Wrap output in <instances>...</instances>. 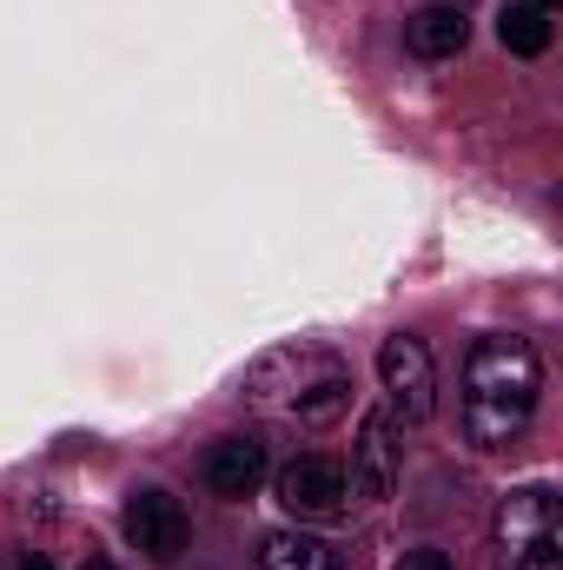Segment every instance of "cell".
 <instances>
[{"label":"cell","mask_w":563,"mask_h":570,"mask_svg":"<svg viewBox=\"0 0 563 570\" xmlns=\"http://www.w3.org/2000/svg\"><path fill=\"white\" fill-rule=\"evenodd\" d=\"M13 570H53V558H40V551H20V558H13Z\"/></svg>","instance_id":"4fadbf2b"},{"label":"cell","mask_w":563,"mask_h":570,"mask_svg":"<svg viewBox=\"0 0 563 570\" xmlns=\"http://www.w3.org/2000/svg\"><path fill=\"white\" fill-rule=\"evenodd\" d=\"M497 570H563V518L557 484H517L497 504Z\"/></svg>","instance_id":"3957f363"},{"label":"cell","mask_w":563,"mask_h":570,"mask_svg":"<svg viewBox=\"0 0 563 570\" xmlns=\"http://www.w3.org/2000/svg\"><path fill=\"white\" fill-rule=\"evenodd\" d=\"M206 484L219 491V498H253L266 478H273V451H266V438L259 431H226V438H213L206 444Z\"/></svg>","instance_id":"ba28073f"},{"label":"cell","mask_w":563,"mask_h":570,"mask_svg":"<svg viewBox=\"0 0 563 570\" xmlns=\"http://www.w3.org/2000/svg\"><path fill=\"white\" fill-rule=\"evenodd\" d=\"M239 399L305 431H325L352 405V365L338 352H325V345H273L266 358L246 365Z\"/></svg>","instance_id":"7a4b0ae2"},{"label":"cell","mask_w":563,"mask_h":570,"mask_svg":"<svg viewBox=\"0 0 563 570\" xmlns=\"http://www.w3.org/2000/svg\"><path fill=\"white\" fill-rule=\"evenodd\" d=\"M259 570H345V558L312 531H273L259 544Z\"/></svg>","instance_id":"30bf717a"},{"label":"cell","mask_w":563,"mask_h":570,"mask_svg":"<svg viewBox=\"0 0 563 570\" xmlns=\"http://www.w3.org/2000/svg\"><path fill=\"white\" fill-rule=\"evenodd\" d=\"M378 385H385V412L405 419V425H424L437 412V365L424 352V338L412 332H392L378 345Z\"/></svg>","instance_id":"277c9868"},{"label":"cell","mask_w":563,"mask_h":570,"mask_svg":"<svg viewBox=\"0 0 563 570\" xmlns=\"http://www.w3.org/2000/svg\"><path fill=\"white\" fill-rule=\"evenodd\" d=\"M352 498L385 504L398 491V419L392 412H365L358 419V444H352V471H345Z\"/></svg>","instance_id":"52a82bcc"},{"label":"cell","mask_w":563,"mask_h":570,"mask_svg":"<svg viewBox=\"0 0 563 570\" xmlns=\"http://www.w3.org/2000/svg\"><path fill=\"white\" fill-rule=\"evenodd\" d=\"M531 7H544V13H551V7H557V0H531Z\"/></svg>","instance_id":"9a60e30c"},{"label":"cell","mask_w":563,"mask_h":570,"mask_svg":"<svg viewBox=\"0 0 563 570\" xmlns=\"http://www.w3.org/2000/svg\"><path fill=\"white\" fill-rule=\"evenodd\" d=\"M120 524H127V544L140 558H152V564H179V551L192 544V518H186V504L166 484H134Z\"/></svg>","instance_id":"8992f818"},{"label":"cell","mask_w":563,"mask_h":570,"mask_svg":"<svg viewBox=\"0 0 563 570\" xmlns=\"http://www.w3.org/2000/svg\"><path fill=\"white\" fill-rule=\"evenodd\" d=\"M392 570H451V558H444V551H405Z\"/></svg>","instance_id":"7c38bea8"},{"label":"cell","mask_w":563,"mask_h":570,"mask_svg":"<svg viewBox=\"0 0 563 570\" xmlns=\"http://www.w3.org/2000/svg\"><path fill=\"white\" fill-rule=\"evenodd\" d=\"M273 498H279L285 518H298V524H332V518H345L352 484H345V464L338 458L305 451V458H292L279 478H273Z\"/></svg>","instance_id":"5b68a950"},{"label":"cell","mask_w":563,"mask_h":570,"mask_svg":"<svg viewBox=\"0 0 563 570\" xmlns=\"http://www.w3.org/2000/svg\"><path fill=\"white\" fill-rule=\"evenodd\" d=\"M497 40H504L517 60H537V53H551V13H544V7H531V0H517V7H504Z\"/></svg>","instance_id":"8fae6325"},{"label":"cell","mask_w":563,"mask_h":570,"mask_svg":"<svg viewBox=\"0 0 563 570\" xmlns=\"http://www.w3.org/2000/svg\"><path fill=\"white\" fill-rule=\"evenodd\" d=\"M464 40H471V20H464V7H418L412 20H405V47L418 53V60H457L464 53Z\"/></svg>","instance_id":"9c48e42d"},{"label":"cell","mask_w":563,"mask_h":570,"mask_svg":"<svg viewBox=\"0 0 563 570\" xmlns=\"http://www.w3.org/2000/svg\"><path fill=\"white\" fill-rule=\"evenodd\" d=\"M457 425L471 451H511L531 419H537V399H544V358L531 338L517 332H484L471 352H464V385H457Z\"/></svg>","instance_id":"6da1fadb"},{"label":"cell","mask_w":563,"mask_h":570,"mask_svg":"<svg viewBox=\"0 0 563 570\" xmlns=\"http://www.w3.org/2000/svg\"><path fill=\"white\" fill-rule=\"evenodd\" d=\"M80 570H120V564H113V558H87Z\"/></svg>","instance_id":"5bb4252c"}]
</instances>
